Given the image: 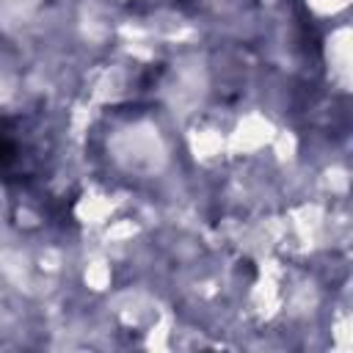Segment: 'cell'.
Segmentation results:
<instances>
[{
    "mask_svg": "<svg viewBox=\"0 0 353 353\" xmlns=\"http://www.w3.org/2000/svg\"><path fill=\"white\" fill-rule=\"evenodd\" d=\"M28 152V141L22 138V127L19 121L11 119H0V176H22L30 174V163L25 154Z\"/></svg>",
    "mask_w": 353,
    "mask_h": 353,
    "instance_id": "1",
    "label": "cell"
}]
</instances>
